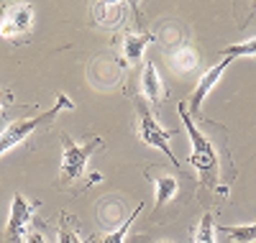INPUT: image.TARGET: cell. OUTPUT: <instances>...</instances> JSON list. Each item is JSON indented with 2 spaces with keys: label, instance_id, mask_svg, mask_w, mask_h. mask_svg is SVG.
Masks as SVG:
<instances>
[{
  "label": "cell",
  "instance_id": "9a60e30c",
  "mask_svg": "<svg viewBox=\"0 0 256 243\" xmlns=\"http://www.w3.org/2000/svg\"><path fill=\"white\" fill-rule=\"evenodd\" d=\"M256 52V44L254 41H244V44H233V46H226L220 52V59H238V56H251Z\"/></svg>",
  "mask_w": 256,
  "mask_h": 243
},
{
  "label": "cell",
  "instance_id": "6da1fadb",
  "mask_svg": "<svg viewBox=\"0 0 256 243\" xmlns=\"http://www.w3.org/2000/svg\"><path fill=\"white\" fill-rule=\"evenodd\" d=\"M177 108L192 141V154L187 156V164H192L200 172V182L208 190L228 194V184L236 180V166H233L230 151H228V130L220 123L202 120V118L195 123L187 113L184 100Z\"/></svg>",
  "mask_w": 256,
  "mask_h": 243
},
{
  "label": "cell",
  "instance_id": "2e32d148",
  "mask_svg": "<svg viewBox=\"0 0 256 243\" xmlns=\"http://www.w3.org/2000/svg\"><path fill=\"white\" fill-rule=\"evenodd\" d=\"M141 210H144V202H141V205H136V210H134L131 215H128V218H126V223H123V226H120L116 233H110V236H102V240H105V243H120V240L126 238V230H128V226L134 223V220H136V215H138Z\"/></svg>",
  "mask_w": 256,
  "mask_h": 243
},
{
  "label": "cell",
  "instance_id": "7a4b0ae2",
  "mask_svg": "<svg viewBox=\"0 0 256 243\" xmlns=\"http://www.w3.org/2000/svg\"><path fill=\"white\" fill-rule=\"evenodd\" d=\"M62 108H64V110H72L74 102H70L67 95H56V105L49 108V110H44L41 116L28 118V120H16V123H10V126L3 130V136H0V154H6V151H10L13 146L24 144L36 128H44V126L54 123V118L59 116V110H62Z\"/></svg>",
  "mask_w": 256,
  "mask_h": 243
},
{
  "label": "cell",
  "instance_id": "9c48e42d",
  "mask_svg": "<svg viewBox=\"0 0 256 243\" xmlns=\"http://www.w3.org/2000/svg\"><path fill=\"white\" fill-rule=\"evenodd\" d=\"M148 41H154L152 34L131 31V28H126L123 36H118V52H120V64H123V67L141 62L144 49H146V44H148Z\"/></svg>",
  "mask_w": 256,
  "mask_h": 243
},
{
  "label": "cell",
  "instance_id": "e0dca14e",
  "mask_svg": "<svg viewBox=\"0 0 256 243\" xmlns=\"http://www.w3.org/2000/svg\"><path fill=\"white\" fill-rule=\"evenodd\" d=\"M195 240H200V243H212V240H216V233H212V212H205L202 215L200 230H198Z\"/></svg>",
  "mask_w": 256,
  "mask_h": 243
},
{
  "label": "cell",
  "instance_id": "5bb4252c",
  "mask_svg": "<svg viewBox=\"0 0 256 243\" xmlns=\"http://www.w3.org/2000/svg\"><path fill=\"white\" fill-rule=\"evenodd\" d=\"M220 238L226 240H254L256 238V226H216Z\"/></svg>",
  "mask_w": 256,
  "mask_h": 243
},
{
  "label": "cell",
  "instance_id": "5b68a950",
  "mask_svg": "<svg viewBox=\"0 0 256 243\" xmlns=\"http://www.w3.org/2000/svg\"><path fill=\"white\" fill-rule=\"evenodd\" d=\"M31 20L34 10L26 3H16V6H3L0 10V36L6 38H20L31 31Z\"/></svg>",
  "mask_w": 256,
  "mask_h": 243
},
{
  "label": "cell",
  "instance_id": "277c9868",
  "mask_svg": "<svg viewBox=\"0 0 256 243\" xmlns=\"http://www.w3.org/2000/svg\"><path fill=\"white\" fill-rule=\"evenodd\" d=\"M134 102H136V130H138L141 144L162 148L166 156H169V162L177 166L180 162H177V156L172 154V148H169V141L174 138V130H164L159 126V120L152 116V110H148V105H146V98H134Z\"/></svg>",
  "mask_w": 256,
  "mask_h": 243
},
{
  "label": "cell",
  "instance_id": "8992f818",
  "mask_svg": "<svg viewBox=\"0 0 256 243\" xmlns=\"http://www.w3.org/2000/svg\"><path fill=\"white\" fill-rule=\"evenodd\" d=\"M38 208V202H28L24 194H16L13 197V205H10V218H8V228H6V240H24L26 238V228H28V220L34 215V210Z\"/></svg>",
  "mask_w": 256,
  "mask_h": 243
},
{
  "label": "cell",
  "instance_id": "ac0fdd59",
  "mask_svg": "<svg viewBox=\"0 0 256 243\" xmlns=\"http://www.w3.org/2000/svg\"><path fill=\"white\" fill-rule=\"evenodd\" d=\"M6 105H13V92L8 87H0V108H6Z\"/></svg>",
  "mask_w": 256,
  "mask_h": 243
},
{
  "label": "cell",
  "instance_id": "7c38bea8",
  "mask_svg": "<svg viewBox=\"0 0 256 243\" xmlns=\"http://www.w3.org/2000/svg\"><path fill=\"white\" fill-rule=\"evenodd\" d=\"M198 67V52H195V46L192 44H180V46L172 52V70L174 72H192Z\"/></svg>",
  "mask_w": 256,
  "mask_h": 243
},
{
  "label": "cell",
  "instance_id": "4fadbf2b",
  "mask_svg": "<svg viewBox=\"0 0 256 243\" xmlns=\"http://www.w3.org/2000/svg\"><path fill=\"white\" fill-rule=\"evenodd\" d=\"M59 240L62 243H80L82 240V233L77 230V218L62 212L59 215Z\"/></svg>",
  "mask_w": 256,
  "mask_h": 243
},
{
  "label": "cell",
  "instance_id": "30bf717a",
  "mask_svg": "<svg viewBox=\"0 0 256 243\" xmlns=\"http://www.w3.org/2000/svg\"><path fill=\"white\" fill-rule=\"evenodd\" d=\"M123 18H126V6L123 3H95L92 6V20L98 26L116 28V26H120Z\"/></svg>",
  "mask_w": 256,
  "mask_h": 243
},
{
  "label": "cell",
  "instance_id": "8fae6325",
  "mask_svg": "<svg viewBox=\"0 0 256 243\" xmlns=\"http://www.w3.org/2000/svg\"><path fill=\"white\" fill-rule=\"evenodd\" d=\"M141 92H144L146 100H152L154 105H162V100H164V87H162V80H159V72H156L154 62H146V67H144Z\"/></svg>",
  "mask_w": 256,
  "mask_h": 243
},
{
  "label": "cell",
  "instance_id": "52a82bcc",
  "mask_svg": "<svg viewBox=\"0 0 256 243\" xmlns=\"http://www.w3.org/2000/svg\"><path fill=\"white\" fill-rule=\"evenodd\" d=\"M146 180L154 184L156 190V210L164 208L172 197H177L180 192V180L172 169H164V166H148L146 169Z\"/></svg>",
  "mask_w": 256,
  "mask_h": 243
},
{
  "label": "cell",
  "instance_id": "ba28073f",
  "mask_svg": "<svg viewBox=\"0 0 256 243\" xmlns=\"http://www.w3.org/2000/svg\"><path fill=\"white\" fill-rule=\"evenodd\" d=\"M228 64H230V59H220L216 67H210L208 70V74L198 82V87H195V92L190 95V105H184L187 108V113H190V118H198L200 120V108H202V102H205V98H208V92L216 87V82L220 80V74L228 70Z\"/></svg>",
  "mask_w": 256,
  "mask_h": 243
},
{
  "label": "cell",
  "instance_id": "3957f363",
  "mask_svg": "<svg viewBox=\"0 0 256 243\" xmlns=\"http://www.w3.org/2000/svg\"><path fill=\"white\" fill-rule=\"evenodd\" d=\"M62 144H64V156H62V174H59V187H67L72 184L74 180H80L82 172L88 169V162L90 156L102 146V138L100 136H92L88 144L77 146L67 134H62Z\"/></svg>",
  "mask_w": 256,
  "mask_h": 243
}]
</instances>
